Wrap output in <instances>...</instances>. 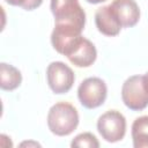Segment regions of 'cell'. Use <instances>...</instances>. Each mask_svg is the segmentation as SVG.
Returning <instances> with one entry per match:
<instances>
[{"instance_id":"obj_13","label":"cell","mask_w":148,"mask_h":148,"mask_svg":"<svg viewBox=\"0 0 148 148\" xmlns=\"http://www.w3.org/2000/svg\"><path fill=\"white\" fill-rule=\"evenodd\" d=\"M5 1L8 5L21 7L24 10H34L43 3V0H5Z\"/></svg>"},{"instance_id":"obj_8","label":"cell","mask_w":148,"mask_h":148,"mask_svg":"<svg viewBox=\"0 0 148 148\" xmlns=\"http://www.w3.org/2000/svg\"><path fill=\"white\" fill-rule=\"evenodd\" d=\"M109 6L123 28H132L140 20V8L135 0H113Z\"/></svg>"},{"instance_id":"obj_6","label":"cell","mask_w":148,"mask_h":148,"mask_svg":"<svg viewBox=\"0 0 148 148\" xmlns=\"http://www.w3.org/2000/svg\"><path fill=\"white\" fill-rule=\"evenodd\" d=\"M46 81L54 94L68 92L75 81L73 69L62 61H52L46 68Z\"/></svg>"},{"instance_id":"obj_16","label":"cell","mask_w":148,"mask_h":148,"mask_svg":"<svg viewBox=\"0 0 148 148\" xmlns=\"http://www.w3.org/2000/svg\"><path fill=\"white\" fill-rule=\"evenodd\" d=\"M145 75H146V77H147V80H148V73H146Z\"/></svg>"},{"instance_id":"obj_14","label":"cell","mask_w":148,"mask_h":148,"mask_svg":"<svg viewBox=\"0 0 148 148\" xmlns=\"http://www.w3.org/2000/svg\"><path fill=\"white\" fill-rule=\"evenodd\" d=\"M20 146H34V147H40V145L38 143V142H35V141H24V142H22Z\"/></svg>"},{"instance_id":"obj_2","label":"cell","mask_w":148,"mask_h":148,"mask_svg":"<svg viewBox=\"0 0 148 148\" xmlns=\"http://www.w3.org/2000/svg\"><path fill=\"white\" fill-rule=\"evenodd\" d=\"M79 112L74 105L59 102L52 105L47 113V127L58 136L72 134L79 125Z\"/></svg>"},{"instance_id":"obj_11","label":"cell","mask_w":148,"mask_h":148,"mask_svg":"<svg viewBox=\"0 0 148 148\" xmlns=\"http://www.w3.org/2000/svg\"><path fill=\"white\" fill-rule=\"evenodd\" d=\"M131 133L134 148H148V116L136 118L132 124Z\"/></svg>"},{"instance_id":"obj_5","label":"cell","mask_w":148,"mask_h":148,"mask_svg":"<svg viewBox=\"0 0 148 148\" xmlns=\"http://www.w3.org/2000/svg\"><path fill=\"white\" fill-rule=\"evenodd\" d=\"M97 131L106 142H118L126 134V119L117 110H110L99 116Z\"/></svg>"},{"instance_id":"obj_4","label":"cell","mask_w":148,"mask_h":148,"mask_svg":"<svg viewBox=\"0 0 148 148\" xmlns=\"http://www.w3.org/2000/svg\"><path fill=\"white\" fill-rule=\"evenodd\" d=\"M108 96L106 83L96 76L87 77L77 88V97L86 109H96L101 106Z\"/></svg>"},{"instance_id":"obj_9","label":"cell","mask_w":148,"mask_h":148,"mask_svg":"<svg viewBox=\"0 0 148 148\" xmlns=\"http://www.w3.org/2000/svg\"><path fill=\"white\" fill-rule=\"evenodd\" d=\"M95 23L97 27V30L109 37H113L117 36L120 30H121V25L118 22L117 17L114 16L113 12L111 10L110 6H103L101 8H98L95 13Z\"/></svg>"},{"instance_id":"obj_7","label":"cell","mask_w":148,"mask_h":148,"mask_svg":"<svg viewBox=\"0 0 148 148\" xmlns=\"http://www.w3.org/2000/svg\"><path fill=\"white\" fill-rule=\"evenodd\" d=\"M62 56L67 57V59L74 66L83 68L89 67L95 62L97 58V51L95 45L88 38L80 36L67 46Z\"/></svg>"},{"instance_id":"obj_15","label":"cell","mask_w":148,"mask_h":148,"mask_svg":"<svg viewBox=\"0 0 148 148\" xmlns=\"http://www.w3.org/2000/svg\"><path fill=\"white\" fill-rule=\"evenodd\" d=\"M87 2H89V3H92V5H96V3H101V2H104V1H106V0H86Z\"/></svg>"},{"instance_id":"obj_1","label":"cell","mask_w":148,"mask_h":148,"mask_svg":"<svg viewBox=\"0 0 148 148\" xmlns=\"http://www.w3.org/2000/svg\"><path fill=\"white\" fill-rule=\"evenodd\" d=\"M54 28L82 34L86 25V13L79 0H51Z\"/></svg>"},{"instance_id":"obj_12","label":"cell","mask_w":148,"mask_h":148,"mask_svg":"<svg viewBox=\"0 0 148 148\" xmlns=\"http://www.w3.org/2000/svg\"><path fill=\"white\" fill-rule=\"evenodd\" d=\"M72 147H80V148H98L99 142L97 138L90 132H83L77 134L71 142Z\"/></svg>"},{"instance_id":"obj_3","label":"cell","mask_w":148,"mask_h":148,"mask_svg":"<svg viewBox=\"0 0 148 148\" xmlns=\"http://www.w3.org/2000/svg\"><path fill=\"white\" fill-rule=\"evenodd\" d=\"M121 99L132 111H142L148 106V80L146 75H132L121 87Z\"/></svg>"},{"instance_id":"obj_10","label":"cell","mask_w":148,"mask_h":148,"mask_svg":"<svg viewBox=\"0 0 148 148\" xmlns=\"http://www.w3.org/2000/svg\"><path fill=\"white\" fill-rule=\"evenodd\" d=\"M22 83L21 72L13 65L7 62L0 64V87L2 90L12 91L18 88Z\"/></svg>"}]
</instances>
